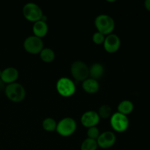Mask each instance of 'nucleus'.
Masks as SVG:
<instances>
[{
  "instance_id": "f257e3e1",
  "label": "nucleus",
  "mask_w": 150,
  "mask_h": 150,
  "mask_svg": "<svg viewBox=\"0 0 150 150\" xmlns=\"http://www.w3.org/2000/svg\"><path fill=\"white\" fill-rule=\"evenodd\" d=\"M95 24L98 32L104 35L111 34L115 28V22L114 19L108 15L102 14L97 16L95 21Z\"/></svg>"
},
{
  "instance_id": "f03ea898",
  "label": "nucleus",
  "mask_w": 150,
  "mask_h": 150,
  "mask_svg": "<svg viewBox=\"0 0 150 150\" xmlns=\"http://www.w3.org/2000/svg\"><path fill=\"white\" fill-rule=\"evenodd\" d=\"M4 93L10 100L15 103L21 102L26 96L24 87L16 82L7 84L4 89Z\"/></svg>"
},
{
  "instance_id": "7ed1b4c3",
  "label": "nucleus",
  "mask_w": 150,
  "mask_h": 150,
  "mask_svg": "<svg viewBox=\"0 0 150 150\" xmlns=\"http://www.w3.org/2000/svg\"><path fill=\"white\" fill-rule=\"evenodd\" d=\"M77 127V124L75 120L71 117H65L57 123V133L63 137H67L75 133Z\"/></svg>"
},
{
  "instance_id": "20e7f679",
  "label": "nucleus",
  "mask_w": 150,
  "mask_h": 150,
  "mask_svg": "<svg viewBox=\"0 0 150 150\" xmlns=\"http://www.w3.org/2000/svg\"><path fill=\"white\" fill-rule=\"evenodd\" d=\"M57 90L61 96L68 98L74 95L76 92V85L70 79L62 77L57 81Z\"/></svg>"
},
{
  "instance_id": "39448f33",
  "label": "nucleus",
  "mask_w": 150,
  "mask_h": 150,
  "mask_svg": "<svg viewBox=\"0 0 150 150\" xmlns=\"http://www.w3.org/2000/svg\"><path fill=\"white\" fill-rule=\"evenodd\" d=\"M71 74L76 81H83L89 76V67L82 61H76L72 64Z\"/></svg>"
},
{
  "instance_id": "423d86ee",
  "label": "nucleus",
  "mask_w": 150,
  "mask_h": 150,
  "mask_svg": "<svg viewBox=\"0 0 150 150\" xmlns=\"http://www.w3.org/2000/svg\"><path fill=\"white\" fill-rule=\"evenodd\" d=\"M23 15L26 20L31 22H37L40 20L43 13L40 6L35 3L29 2L23 6Z\"/></svg>"
},
{
  "instance_id": "0eeeda50",
  "label": "nucleus",
  "mask_w": 150,
  "mask_h": 150,
  "mask_svg": "<svg viewBox=\"0 0 150 150\" xmlns=\"http://www.w3.org/2000/svg\"><path fill=\"white\" fill-rule=\"evenodd\" d=\"M23 48L26 52L31 54H38L43 49V42L41 38L35 36H29L23 42Z\"/></svg>"
},
{
  "instance_id": "6e6552de",
  "label": "nucleus",
  "mask_w": 150,
  "mask_h": 150,
  "mask_svg": "<svg viewBox=\"0 0 150 150\" xmlns=\"http://www.w3.org/2000/svg\"><path fill=\"white\" fill-rule=\"evenodd\" d=\"M111 125L115 131L123 133L126 131L129 127V120L127 116L117 112L111 117Z\"/></svg>"
},
{
  "instance_id": "1a4fd4ad",
  "label": "nucleus",
  "mask_w": 150,
  "mask_h": 150,
  "mask_svg": "<svg viewBox=\"0 0 150 150\" xmlns=\"http://www.w3.org/2000/svg\"><path fill=\"white\" fill-rule=\"evenodd\" d=\"M117 140L115 134L111 131H105L100 134L97 139V143L99 147L102 149H108L114 145Z\"/></svg>"
},
{
  "instance_id": "9d476101",
  "label": "nucleus",
  "mask_w": 150,
  "mask_h": 150,
  "mask_svg": "<svg viewBox=\"0 0 150 150\" xmlns=\"http://www.w3.org/2000/svg\"><path fill=\"white\" fill-rule=\"evenodd\" d=\"M120 39L115 34H110L107 35L103 42V46L105 51L110 54L117 52L120 47Z\"/></svg>"
},
{
  "instance_id": "9b49d317",
  "label": "nucleus",
  "mask_w": 150,
  "mask_h": 150,
  "mask_svg": "<svg viewBox=\"0 0 150 150\" xmlns=\"http://www.w3.org/2000/svg\"><path fill=\"white\" fill-rule=\"evenodd\" d=\"M99 115L98 112L95 111H86L81 117V122L84 127L89 128V127H95L100 122Z\"/></svg>"
},
{
  "instance_id": "f8f14e48",
  "label": "nucleus",
  "mask_w": 150,
  "mask_h": 150,
  "mask_svg": "<svg viewBox=\"0 0 150 150\" xmlns=\"http://www.w3.org/2000/svg\"><path fill=\"white\" fill-rule=\"evenodd\" d=\"M18 76L19 73L17 69L13 67H9L1 71L0 79L4 83L10 84V83H15L18 78Z\"/></svg>"
},
{
  "instance_id": "ddd939ff",
  "label": "nucleus",
  "mask_w": 150,
  "mask_h": 150,
  "mask_svg": "<svg viewBox=\"0 0 150 150\" xmlns=\"http://www.w3.org/2000/svg\"><path fill=\"white\" fill-rule=\"evenodd\" d=\"M32 31L35 36L42 39L43 37L47 35L48 31V26L46 22L38 21L35 22L33 26H32Z\"/></svg>"
},
{
  "instance_id": "4468645a",
  "label": "nucleus",
  "mask_w": 150,
  "mask_h": 150,
  "mask_svg": "<svg viewBox=\"0 0 150 150\" xmlns=\"http://www.w3.org/2000/svg\"><path fill=\"white\" fill-rule=\"evenodd\" d=\"M82 87L86 92L89 94L96 93L99 90L100 85L97 80H95L91 78H88L82 83Z\"/></svg>"
},
{
  "instance_id": "2eb2a0df",
  "label": "nucleus",
  "mask_w": 150,
  "mask_h": 150,
  "mask_svg": "<svg viewBox=\"0 0 150 150\" xmlns=\"http://www.w3.org/2000/svg\"><path fill=\"white\" fill-rule=\"evenodd\" d=\"M89 76L91 79H93L95 80L98 81V79L102 78L104 74V67L100 63H94L91 65L90 67H89Z\"/></svg>"
},
{
  "instance_id": "dca6fc26",
  "label": "nucleus",
  "mask_w": 150,
  "mask_h": 150,
  "mask_svg": "<svg viewBox=\"0 0 150 150\" xmlns=\"http://www.w3.org/2000/svg\"><path fill=\"white\" fill-rule=\"evenodd\" d=\"M117 109H118L119 113L127 116L133 112V109H134V105L131 101L125 100H123L120 103Z\"/></svg>"
},
{
  "instance_id": "f3484780",
  "label": "nucleus",
  "mask_w": 150,
  "mask_h": 150,
  "mask_svg": "<svg viewBox=\"0 0 150 150\" xmlns=\"http://www.w3.org/2000/svg\"><path fill=\"white\" fill-rule=\"evenodd\" d=\"M40 57L44 62L49 63L54 61L55 59V53L51 48H43L40 53Z\"/></svg>"
},
{
  "instance_id": "a211bd4d",
  "label": "nucleus",
  "mask_w": 150,
  "mask_h": 150,
  "mask_svg": "<svg viewBox=\"0 0 150 150\" xmlns=\"http://www.w3.org/2000/svg\"><path fill=\"white\" fill-rule=\"evenodd\" d=\"M98 147L96 140L92 139H85L81 145V150H97Z\"/></svg>"
},
{
  "instance_id": "6ab92c4d",
  "label": "nucleus",
  "mask_w": 150,
  "mask_h": 150,
  "mask_svg": "<svg viewBox=\"0 0 150 150\" xmlns=\"http://www.w3.org/2000/svg\"><path fill=\"white\" fill-rule=\"evenodd\" d=\"M98 114L100 118L106 120V119H108L112 116V108L110 105L105 104V105H103L100 107Z\"/></svg>"
},
{
  "instance_id": "aec40b11",
  "label": "nucleus",
  "mask_w": 150,
  "mask_h": 150,
  "mask_svg": "<svg viewBox=\"0 0 150 150\" xmlns=\"http://www.w3.org/2000/svg\"><path fill=\"white\" fill-rule=\"evenodd\" d=\"M57 123L55 120L51 117L45 118L42 121V127L45 131L48 132H53L56 130L57 129Z\"/></svg>"
},
{
  "instance_id": "412c9836",
  "label": "nucleus",
  "mask_w": 150,
  "mask_h": 150,
  "mask_svg": "<svg viewBox=\"0 0 150 150\" xmlns=\"http://www.w3.org/2000/svg\"><path fill=\"white\" fill-rule=\"evenodd\" d=\"M87 136L89 139L97 140L100 136L99 130H98L96 127H89V128H88L87 130Z\"/></svg>"
},
{
  "instance_id": "4be33fe9",
  "label": "nucleus",
  "mask_w": 150,
  "mask_h": 150,
  "mask_svg": "<svg viewBox=\"0 0 150 150\" xmlns=\"http://www.w3.org/2000/svg\"><path fill=\"white\" fill-rule=\"evenodd\" d=\"M105 36L104 35H103L102 33L99 32H95V34L92 36V40L95 42V44H98V45H100V44L103 43L104 40H105Z\"/></svg>"
},
{
  "instance_id": "5701e85b",
  "label": "nucleus",
  "mask_w": 150,
  "mask_h": 150,
  "mask_svg": "<svg viewBox=\"0 0 150 150\" xmlns=\"http://www.w3.org/2000/svg\"><path fill=\"white\" fill-rule=\"evenodd\" d=\"M144 6L145 8H146L148 11L150 12V0H146V1H145Z\"/></svg>"
},
{
  "instance_id": "b1692460",
  "label": "nucleus",
  "mask_w": 150,
  "mask_h": 150,
  "mask_svg": "<svg viewBox=\"0 0 150 150\" xmlns=\"http://www.w3.org/2000/svg\"><path fill=\"white\" fill-rule=\"evenodd\" d=\"M5 87H6L5 83H4V82L0 79V92H1V91H4Z\"/></svg>"
},
{
  "instance_id": "393cba45",
  "label": "nucleus",
  "mask_w": 150,
  "mask_h": 150,
  "mask_svg": "<svg viewBox=\"0 0 150 150\" xmlns=\"http://www.w3.org/2000/svg\"><path fill=\"white\" fill-rule=\"evenodd\" d=\"M1 70H0V78H1Z\"/></svg>"
}]
</instances>
